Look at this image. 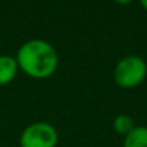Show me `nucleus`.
I'll list each match as a JSON object with an SVG mask.
<instances>
[{
	"mask_svg": "<svg viewBox=\"0 0 147 147\" xmlns=\"http://www.w3.org/2000/svg\"><path fill=\"white\" fill-rule=\"evenodd\" d=\"M113 127H114V130H116L117 134L126 137V136L134 129V121H133V119H131L129 114H119V116L114 119Z\"/></svg>",
	"mask_w": 147,
	"mask_h": 147,
	"instance_id": "423d86ee",
	"label": "nucleus"
},
{
	"mask_svg": "<svg viewBox=\"0 0 147 147\" xmlns=\"http://www.w3.org/2000/svg\"><path fill=\"white\" fill-rule=\"evenodd\" d=\"M116 3H119V4H123V6H126V4H130L133 0H114Z\"/></svg>",
	"mask_w": 147,
	"mask_h": 147,
	"instance_id": "0eeeda50",
	"label": "nucleus"
},
{
	"mask_svg": "<svg viewBox=\"0 0 147 147\" xmlns=\"http://www.w3.org/2000/svg\"><path fill=\"white\" fill-rule=\"evenodd\" d=\"M140 4H142L143 9H146L147 10V0H140Z\"/></svg>",
	"mask_w": 147,
	"mask_h": 147,
	"instance_id": "6e6552de",
	"label": "nucleus"
},
{
	"mask_svg": "<svg viewBox=\"0 0 147 147\" xmlns=\"http://www.w3.org/2000/svg\"><path fill=\"white\" fill-rule=\"evenodd\" d=\"M19 66L16 61V57L11 56H0V86H6L14 80L17 76Z\"/></svg>",
	"mask_w": 147,
	"mask_h": 147,
	"instance_id": "20e7f679",
	"label": "nucleus"
},
{
	"mask_svg": "<svg viewBox=\"0 0 147 147\" xmlns=\"http://www.w3.org/2000/svg\"><path fill=\"white\" fill-rule=\"evenodd\" d=\"M59 140L57 130L45 121L27 126L20 136V147H56Z\"/></svg>",
	"mask_w": 147,
	"mask_h": 147,
	"instance_id": "7ed1b4c3",
	"label": "nucleus"
},
{
	"mask_svg": "<svg viewBox=\"0 0 147 147\" xmlns=\"http://www.w3.org/2000/svg\"><path fill=\"white\" fill-rule=\"evenodd\" d=\"M19 69L33 79L50 77L59 64V56L54 47L40 39H33L20 46L16 54Z\"/></svg>",
	"mask_w": 147,
	"mask_h": 147,
	"instance_id": "f257e3e1",
	"label": "nucleus"
},
{
	"mask_svg": "<svg viewBox=\"0 0 147 147\" xmlns=\"http://www.w3.org/2000/svg\"><path fill=\"white\" fill-rule=\"evenodd\" d=\"M123 147H147L146 126H134V129L124 137Z\"/></svg>",
	"mask_w": 147,
	"mask_h": 147,
	"instance_id": "39448f33",
	"label": "nucleus"
},
{
	"mask_svg": "<svg viewBox=\"0 0 147 147\" xmlns=\"http://www.w3.org/2000/svg\"><path fill=\"white\" fill-rule=\"evenodd\" d=\"M146 71V61L140 56H126L116 64L114 80L123 89H133L144 80Z\"/></svg>",
	"mask_w": 147,
	"mask_h": 147,
	"instance_id": "f03ea898",
	"label": "nucleus"
}]
</instances>
